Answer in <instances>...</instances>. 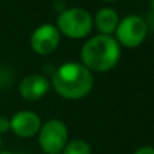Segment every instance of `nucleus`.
<instances>
[{"instance_id": "nucleus-1", "label": "nucleus", "mask_w": 154, "mask_h": 154, "mask_svg": "<svg viewBox=\"0 0 154 154\" xmlns=\"http://www.w3.org/2000/svg\"><path fill=\"white\" fill-rule=\"evenodd\" d=\"M94 85L93 74L82 63L68 61L56 68L51 87L66 100H81L91 91Z\"/></svg>"}, {"instance_id": "nucleus-2", "label": "nucleus", "mask_w": 154, "mask_h": 154, "mask_svg": "<svg viewBox=\"0 0 154 154\" xmlns=\"http://www.w3.org/2000/svg\"><path fill=\"white\" fill-rule=\"evenodd\" d=\"M120 45L112 35L98 34L83 44L81 49L82 64L87 70L106 72L119 63Z\"/></svg>"}, {"instance_id": "nucleus-3", "label": "nucleus", "mask_w": 154, "mask_h": 154, "mask_svg": "<svg viewBox=\"0 0 154 154\" xmlns=\"http://www.w3.org/2000/svg\"><path fill=\"white\" fill-rule=\"evenodd\" d=\"M56 27L60 34L72 40H81L90 34L93 29V18L89 11L79 7L64 8L57 17Z\"/></svg>"}, {"instance_id": "nucleus-4", "label": "nucleus", "mask_w": 154, "mask_h": 154, "mask_svg": "<svg viewBox=\"0 0 154 154\" xmlns=\"http://www.w3.org/2000/svg\"><path fill=\"white\" fill-rule=\"evenodd\" d=\"M68 130L67 125L59 119H51L41 125L38 132L40 147L47 154H59L67 145Z\"/></svg>"}, {"instance_id": "nucleus-5", "label": "nucleus", "mask_w": 154, "mask_h": 154, "mask_svg": "<svg viewBox=\"0 0 154 154\" xmlns=\"http://www.w3.org/2000/svg\"><path fill=\"white\" fill-rule=\"evenodd\" d=\"M147 34V25L138 15H128L119 22L115 32V40L120 47L137 48L143 42Z\"/></svg>"}, {"instance_id": "nucleus-6", "label": "nucleus", "mask_w": 154, "mask_h": 154, "mask_svg": "<svg viewBox=\"0 0 154 154\" xmlns=\"http://www.w3.org/2000/svg\"><path fill=\"white\" fill-rule=\"evenodd\" d=\"M60 42V32L55 25L45 23L38 26L30 35V47L37 55L45 56L52 53Z\"/></svg>"}, {"instance_id": "nucleus-7", "label": "nucleus", "mask_w": 154, "mask_h": 154, "mask_svg": "<svg viewBox=\"0 0 154 154\" xmlns=\"http://www.w3.org/2000/svg\"><path fill=\"white\" fill-rule=\"evenodd\" d=\"M41 119L37 113L30 111H20L10 119V130L19 138H32L40 132Z\"/></svg>"}, {"instance_id": "nucleus-8", "label": "nucleus", "mask_w": 154, "mask_h": 154, "mask_svg": "<svg viewBox=\"0 0 154 154\" xmlns=\"http://www.w3.org/2000/svg\"><path fill=\"white\" fill-rule=\"evenodd\" d=\"M51 89V82L45 75L41 74H30L25 76L19 83V96L26 101H38Z\"/></svg>"}, {"instance_id": "nucleus-9", "label": "nucleus", "mask_w": 154, "mask_h": 154, "mask_svg": "<svg viewBox=\"0 0 154 154\" xmlns=\"http://www.w3.org/2000/svg\"><path fill=\"white\" fill-rule=\"evenodd\" d=\"M120 19L117 12L111 7H104L98 10L93 19V25L100 32V34L104 35H112L116 32V27L119 25Z\"/></svg>"}, {"instance_id": "nucleus-10", "label": "nucleus", "mask_w": 154, "mask_h": 154, "mask_svg": "<svg viewBox=\"0 0 154 154\" xmlns=\"http://www.w3.org/2000/svg\"><path fill=\"white\" fill-rule=\"evenodd\" d=\"M61 154H91V147L86 140L74 139L64 146Z\"/></svg>"}, {"instance_id": "nucleus-11", "label": "nucleus", "mask_w": 154, "mask_h": 154, "mask_svg": "<svg viewBox=\"0 0 154 154\" xmlns=\"http://www.w3.org/2000/svg\"><path fill=\"white\" fill-rule=\"evenodd\" d=\"M12 81V75L7 68L0 67V89L3 87H7Z\"/></svg>"}, {"instance_id": "nucleus-12", "label": "nucleus", "mask_w": 154, "mask_h": 154, "mask_svg": "<svg viewBox=\"0 0 154 154\" xmlns=\"http://www.w3.org/2000/svg\"><path fill=\"white\" fill-rule=\"evenodd\" d=\"M7 131H10V119L0 116V135L6 134Z\"/></svg>"}, {"instance_id": "nucleus-13", "label": "nucleus", "mask_w": 154, "mask_h": 154, "mask_svg": "<svg viewBox=\"0 0 154 154\" xmlns=\"http://www.w3.org/2000/svg\"><path fill=\"white\" fill-rule=\"evenodd\" d=\"M134 154H154V147H150V146H143V147L138 149Z\"/></svg>"}, {"instance_id": "nucleus-14", "label": "nucleus", "mask_w": 154, "mask_h": 154, "mask_svg": "<svg viewBox=\"0 0 154 154\" xmlns=\"http://www.w3.org/2000/svg\"><path fill=\"white\" fill-rule=\"evenodd\" d=\"M0 154H17V153H12V151L8 150H0Z\"/></svg>"}, {"instance_id": "nucleus-15", "label": "nucleus", "mask_w": 154, "mask_h": 154, "mask_svg": "<svg viewBox=\"0 0 154 154\" xmlns=\"http://www.w3.org/2000/svg\"><path fill=\"white\" fill-rule=\"evenodd\" d=\"M150 6H151V10L154 11V0H150Z\"/></svg>"}, {"instance_id": "nucleus-16", "label": "nucleus", "mask_w": 154, "mask_h": 154, "mask_svg": "<svg viewBox=\"0 0 154 154\" xmlns=\"http://www.w3.org/2000/svg\"><path fill=\"white\" fill-rule=\"evenodd\" d=\"M102 2H116V0H102Z\"/></svg>"}, {"instance_id": "nucleus-17", "label": "nucleus", "mask_w": 154, "mask_h": 154, "mask_svg": "<svg viewBox=\"0 0 154 154\" xmlns=\"http://www.w3.org/2000/svg\"><path fill=\"white\" fill-rule=\"evenodd\" d=\"M0 150H2V137H0Z\"/></svg>"}]
</instances>
